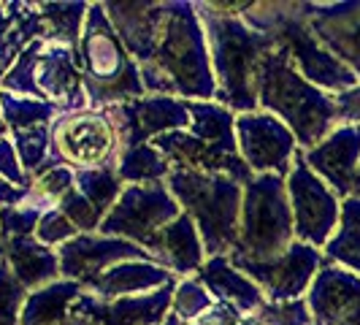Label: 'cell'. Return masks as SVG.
<instances>
[{
    "label": "cell",
    "mask_w": 360,
    "mask_h": 325,
    "mask_svg": "<svg viewBox=\"0 0 360 325\" xmlns=\"http://www.w3.org/2000/svg\"><path fill=\"white\" fill-rule=\"evenodd\" d=\"M57 209L79 228V234H98V228H101V222H103V217L95 212V206H92L90 200L84 198L76 187H73L65 198L60 200Z\"/></svg>",
    "instance_id": "38"
},
{
    "label": "cell",
    "mask_w": 360,
    "mask_h": 325,
    "mask_svg": "<svg viewBox=\"0 0 360 325\" xmlns=\"http://www.w3.org/2000/svg\"><path fill=\"white\" fill-rule=\"evenodd\" d=\"M174 285L144 293V295H122L114 301H101L90 293H82L71 307V314L90 320L92 325H162L171 317Z\"/></svg>",
    "instance_id": "18"
},
{
    "label": "cell",
    "mask_w": 360,
    "mask_h": 325,
    "mask_svg": "<svg viewBox=\"0 0 360 325\" xmlns=\"http://www.w3.org/2000/svg\"><path fill=\"white\" fill-rule=\"evenodd\" d=\"M117 177L122 184H160L171 174V162L155 144H141L122 149L114 162Z\"/></svg>",
    "instance_id": "28"
},
{
    "label": "cell",
    "mask_w": 360,
    "mask_h": 325,
    "mask_svg": "<svg viewBox=\"0 0 360 325\" xmlns=\"http://www.w3.org/2000/svg\"><path fill=\"white\" fill-rule=\"evenodd\" d=\"M60 325H92L90 320H82V317H76V314H71L65 323H60Z\"/></svg>",
    "instance_id": "44"
},
{
    "label": "cell",
    "mask_w": 360,
    "mask_h": 325,
    "mask_svg": "<svg viewBox=\"0 0 360 325\" xmlns=\"http://www.w3.org/2000/svg\"><path fill=\"white\" fill-rule=\"evenodd\" d=\"M255 317L263 325H311V312H309L307 298L279 301V304L266 301Z\"/></svg>",
    "instance_id": "36"
},
{
    "label": "cell",
    "mask_w": 360,
    "mask_h": 325,
    "mask_svg": "<svg viewBox=\"0 0 360 325\" xmlns=\"http://www.w3.org/2000/svg\"><path fill=\"white\" fill-rule=\"evenodd\" d=\"M0 260H3V257H0Z\"/></svg>",
    "instance_id": "49"
},
{
    "label": "cell",
    "mask_w": 360,
    "mask_h": 325,
    "mask_svg": "<svg viewBox=\"0 0 360 325\" xmlns=\"http://www.w3.org/2000/svg\"><path fill=\"white\" fill-rule=\"evenodd\" d=\"M162 325H179V317H174V314H171V317H168Z\"/></svg>",
    "instance_id": "47"
},
{
    "label": "cell",
    "mask_w": 360,
    "mask_h": 325,
    "mask_svg": "<svg viewBox=\"0 0 360 325\" xmlns=\"http://www.w3.org/2000/svg\"><path fill=\"white\" fill-rule=\"evenodd\" d=\"M165 187L176 198L181 212L193 217L206 257L233 253L238 244V217H241L244 184H238L225 174L171 168Z\"/></svg>",
    "instance_id": "7"
},
{
    "label": "cell",
    "mask_w": 360,
    "mask_h": 325,
    "mask_svg": "<svg viewBox=\"0 0 360 325\" xmlns=\"http://www.w3.org/2000/svg\"><path fill=\"white\" fill-rule=\"evenodd\" d=\"M323 257L328 263L342 266L360 276V198L342 200L339 228L325 244Z\"/></svg>",
    "instance_id": "27"
},
{
    "label": "cell",
    "mask_w": 360,
    "mask_h": 325,
    "mask_svg": "<svg viewBox=\"0 0 360 325\" xmlns=\"http://www.w3.org/2000/svg\"><path fill=\"white\" fill-rule=\"evenodd\" d=\"M179 282L174 271L162 269L155 260H125L106 269L95 282H90L84 293H90L101 301H114L122 295H144L155 290Z\"/></svg>",
    "instance_id": "21"
},
{
    "label": "cell",
    "mask_w": 360,
    "mask_h": 325,
    "mask_svg": "<svg viewBox=\"0 0 360 325\" xmlns=\"http://www.w3.org/2000/svg\"><path fill=\"white\" fill-rule=\"evenodd\" d=\"M209 44V60L214 73L219 106L231 108L236 117L257 111V68L260 60L276 49V36L255 30L241 14L225 11L222 3H195Z\"/></svg>",
    "instance_id": "2"
},
{
    "label": "cell",
    "mask_w": 360,
    "mask_h": 325,
    "mask_svg": "<svg viewBox=\"0 0 360 325\" xmlns=\"http://www.w3.org/2000/svg\"><path fill=\"white\" fill-rule=\"evenodd\" d=\"M241 19L255 30L276 36V44L290 54L292 65L314 87L339 95L358 84V76L336 60L311 33L304 3H247Z\"/></svg>",
    "instance_id": "6"
},
{
    "label": "cell",
    "mask_w": 360,
    "mask_h": 325,
    "mask_svg": "<svg viewBox=\"0 0 360 325\" xmlns=\"http://www.w3.org/2000/svg\"><path fill=\"white\" fill-rule=\"evenodd\" d=\"M307 304L311 325H360V276L323 260Z\"/></svg>",
    "instance_id": "19"
},
{
    "label": "cell",
    "mask_w": 360,
    "mask_h": 325,
    "mask_svg": "<svg viewBox=\"0 0 360 325\" xmlns=\"http://www.w3.org/2000/svg\"><path fill=\"white\" fill-rule=\"evenodd\" d=\"M0 257L11 269L27 293L52 285L60 276V255L38 241L36 236H17V238H0Z\"/></svg>",
    "instance_id": "22"
},
{
    "label": "cell",
    "mask_w": 360,
    "mask_h": 325,
    "mask_svg": "<svg viewBox=\"0 0 360 325\" xmlns=\"http://www.w3.org/2000/svg\"><path fill=\"white\" fill-rule=\"evenodd\" d=\"M152 260L162 269L174 271L179 279L198 274V269L206 263V250H203V241H200V234L195 222H193V217L181 212L162 231L155 250H152Z\"/></svg>",
    "instance_id": "24"
},
{
    "label": "cell",
    "mask_w": 360,
    "mask_h": 325,
    "mask_svg": "<svg viewBox=\"0 0 360 325\" xmlns=\"http://www.w3.org/2000/svg\"><path fill=\"white\" fill-rule=\"evenodd\" d=\"M76 190L95 206V212L106 217L117 198L122 196L125 184L117 177L114 165L108 168H92V171H76Z\"/></svg>",
    "instance_id": "32"
},
{
    "label": "cell",
    "mask_w": 360,
    "mask_h": 325,
    "mask_svg": "<svg viewBox=\"0 0 360 325\" xmlns=\"http://www.w3.org/2000/svg\"><path fill=\"white\" fill-rule=\"evenodd\" d=\"M73 187H76L73 168H68V165H41L30 177L25 203L38 209V212H49V209L60 206V200L65 198Z\"/></svg>",
    "instance_id": "29"
},
{
    "label": "cell",
    "mask_w": 360,
    "mask_h": 325,
    "mask_svg": "<svg viewBox=\"0 0 360 325\" xmlns=\"http://www.w3.org/2000/svg\"><path fill=\"white\" fill-rule=\"evenodd\" d=\"M241 320H244V314L236 307L225 304V301H214L193 325H238Z\"/></svg>",
    "instance_id": "42"
},
{
    "label": "cell",
    "mask_w": 360,
    "mask_h": 325,
    "mask_svg": "<svg viewBox=\"0 0 360 325\" xmlns=\"http://www.w3.org/2000/svg\"><path fill=\"white\" fill-rule=\"evenodd\" d=\"M304 160L342 200L360 198V125H336Z\"/></svg>",
    "instance_id": "16"
},
{
    "label": "cell",
    "mask_w": 360,
    "mask_h": 325,
    "mask_svg": "<svg viewBox=\"0 0 360 325\" xmlns=\"http://www.w3.org/2000/svg\"><path fill=\"white\" fill-rule=\"evenodd\" d=\"M0 177L8 179L11 184H17V187H25V190L30 187V177L25 174V168L19 162L17 149H14L11 139H3L0 141Z\"/></svg>",
    "instance_id": "40"
},
{
    "label": "cell",
    "mask_w": 360,
    "mask_h": 325,
    "mask_svg": "<svg viewBox=\"0 0 360 325\" xmlns=\"http://www.w3.org/2000/svg\"><path fill=\"white\" fill-rule=\"evenodd\" d=\"M106 111L117 125L122 149L152 144L155 139H160L165 133L187 130L193 122L190 111H187V101L171 98V95H144L139 101L120 103Z\"/></svg>",
    "instance_id": "15"
},
{
    "label": "cell",
    "mask_w": 360,
    "mask_h": 325,
    "mask_svg": "<svg viewBox=\"0 0 360 325\" xmlns=\"http://www.w3.org/2000/svg\"><path fill=\"white\" fill-rule=\"evenodd\" d=\"M36 6L41 17H44V25H46V38L79 49V38H82V27H84V19L90 11V3L52 0V3H36Z\"/></svg>",
    "instance_id": "30"
},
{
    "label": "cell",
    "mask_w": 360,
    "mask_h": 325,
    "mask_svg": "<svg viewBox=\"0 0 360 325\" xmlns=\"http://www.w3.org/2000/svg\"><path fill=\"white\" fill-rule=\"evenodd\" d=\"M44 36H46V25H44V17H41L36 3L11 0L8 11H6V22L0 27V82L14 68L19 54L25 52L36 38Z\"/></svg>",
    "instance_id": "25"
},
{
    "label": "cell",
    "mask_w": 360,
    "mask_h": 325,
    "mask_svg": "<svg viewBox=\"0 0 360 325\" xmlns=\"http://www.w3.org/2000/svg\"><path fill=\"white\" fill-rule=\"evenodd\" d=\"M27 298V290L14 279L11 269L0 260V325H19V312Z\"/></svg>",
    "instance_id": "37"
},
{
    "label": "cell",
    "mask_w": 360,
    "mask_h": 325,
    "mask_svg": "<svg viewBox=\"0 0 360 325\" xmlns=\"http://www.w3.org/2000/svg\"><path fill=\"white\" fill-rule=\"evenodd\" d=\"M44 244V247H49V250H60L63 244H68L71 238L79 236V228L73 225L68 217L63 215L60 209H49V212H44L41 219H38V228L36 234H33Z\"/></svg>",
    "instance_id": "35"
},
{
    "label": "cell",
    "mask_w": 360,
    "mask_h": 325,
    "mask_svg": "<svg viewBox=\"0 0 360 325\" xmlns=\"http://www.w3.org/2000/svg\"><path fill=\"white\" fill-rule=\"evenodd\" d=\"M3 139H8V127L3 122V114H0V141H3Z\"/></svg>",
    "instance_id": "46"
},
{
    "label": "cell",
    "mask_w": 360,
    "mask_h": 325,
    "mask_svg": "<svg viewBox=\"0 0 360 325\" xmlns=\"http://www.w3.org/2000/svg\"><path fill=\"white\" fill-rule=\"evenodd\" d=\"M0 90L52 103L60 111L90 108L79 68V52L46 36L36 38L19 54L14 68L0 82Z\"/></svg>",
    "instance_id": "8"
},
{
    "label": "cell",
    "mask_w": 360,
    "mask_h": 325,
    "mask_svg": "<svg viewBox=\"0 0 360 325\" xmlns=\"http://www.w3.org/2000/svg\"><path fill=\"white\" fill-rule=\"evenodd\" d=\"M8 139L14 141V149H17V158L25 168V174L33 177L49 158V125L25 127V130L11 133Z\"/></svg>",
    "instance_id": "34"
},
{
    "label": "cell",
    "mask_w": 360,
    "mask_h": 325,
    "mask_svg": "<svg viewBox=\"0 0 360 325\" xmlns=\"http://www.w3.org/2000/svg\"><path fill=\"white\" fill-rule=\"evenodd\" d=\"M120 152V133L106 108L63 111L49 125V158L44 165H68L73 171L108 168Z\"/></svg>",
    "instance_id": "10"
},
{
    "label": "cell",
    "mask_w": 360,
    "mask_h": 325,
    "mask_svg": "<svg viewBox=\"0 0 360 325\" xmlns=\"http://www.w3.org/2000/svg\"><path fill=\"white\" fill-rule=\"evenodd\" d=\"M108 22L139 63L146 95L181 101H214L217 84L209 44L190 0L103 3Z\"/></svg>",
    "instance_id": "1"
},
{
    "label": "cell",
    "mask_w": 360,
    "mask_h": 325,
    "mask_svg": "<svg viewBox=\"0 0 360 325\" xmlns=\"http://www.w3.org/2000/svg\"><path fill=\"white\" fill-rule=\"evenodd\" d=\"M212 304H214V295L203 288L195 276H181L174 288L171 314L179 317L181 323H195Z\"/></svg>",
    "instance_id": "33"
},
{
    "label": "cell",
    "mask_w": 360,
    "mask_h": 325,
    "mask_svg": "<svg viewBox=\"0 0 360 325\" xmlns=\"http://www.w3.org/2000/svg\"><path fill=\"white\" fill-rule=\"evenodd\" d=\"M181 215V206L171 190L160 184H127L111 212L103 217L98 234L133 241L152 255L160 234Z\"/></svg>",
    "instance_id": "11"
},
{
    "label": "cell",
    "mask_w": 360,
    "mask_h": 325,
    "mask_svg": "<svg viewBox=\"0 0 360 325\" xmlns=\"http://www.w3.org/2000/svg\"><path fill=\"white\" fill-rule=\"evenodd\" d=\"M257 108L279 117L292 130L295 141L304 152L320 144L339 125L333 95L304 79L282 46L271 49L260 60Z\"/></svg>",
    "instance_id": "3"
},
{
    "label": "cell",
    "mask_w": 360,
    "mask_h": 325,
    "mask_svg": "<svg viewBox=\"0 0 360 325\" xmlns=\"http://www.w3.org/2000/svg\"><path fill=\"white\" fill-rule=\"evenodd\" d=\"M285 181L292 209L295 241H304L314 250H325V244L339 228L342 198L309 168V162L304 160V149H298Z\"/></svg>",
    "instance_id": "12"
},
{
    "label": "cell",
    "mask_w": 360,
    "mask_h": 325,
    "mask_svg": "<svg viewBox=\"0 0 360 325\" xmlns=\"http://www.w3.org/2000/svg\"><path fill=\"white\" fill-rule=\"evenodd\" d=\"M76 52L90 108H111L146 95L139 63L108 22L103 3H90Z\"/></svg>",
    "instance_id": "5"
},
{
    "label": "cell",
    "mask_w": 360,
    "mask_h": 325,
    "mask_svg": "<svg viewBox=\"0 0 360 325\" xmlns=\"http://www.w3.org/2000/svg\"><path fill=\"white\" fill-rule=\"evenodd\" d=\"M236 144L252 174H276L285 179L301 149L292 130L279 117L260 108L236 117Z\"/></svg>",
    "instance_id": "13"
},
{
    "label": "cell",
    "mask_w": 360,
    "mask_h": 325,
    "mask_svg": "<svg viewBox=\"0 0 360 325\" xmlns=\"http://www.w3.org/2000/svg\"><path fill=\"white\" fill-rule=\"evenodd\" d=\"M238 325H263V323H260V320H257L255 314H247V317H244V320H241Z\"/></svg>",
    "instance_id": "45"
},
{
    "label": "cell",
    "mask_w": 360,
    "mask_h": 325,
    "mask_svg": "<svg viewBox=\"0 0 360 325\" xmlns=\"http://www.w3.org/2000/svg\"><path fill=\"white\" fill-rule=\"evenodd\" d=\"M323 250H314L304 241H292L288 247V253H282L274 260H266V263L231 257V263L236 269L244 271L255 285L263 290L266 301H274V304L307 298V293L311 288L320 266H323Z\"/></svg>",
    "instance_id": "14"
},
{
    "label": "cell",
    "mask_w": 360,
    "mask_h": 325,
    "mask_svg": "<svg viewBox=\"0 0 360 325\" xmlns=\"http://www.w3.org/2000/svg\"><path fill=\"white\" fill-rule=\"evenodd\" d=\"M203 288L214 295V301H225L236 307L244 317L247 314H257L260 307L266 304V295L263 290L255 285L252 279L238 271L231 263L228 255H214V257H206V263L195 274Z\"/></svg>",
    "instance_id": "23"
},
{
    "label": "cell",
    "mask_w": 360,
    "mask_h": 325,
    "mask_svg": "<svg viewBox=\"0 0 360 325\" xmlns=\"http://www.w3.org/2000/svg\"><path fill=\"white\" fill-rule=\"evenodd\" d=\"M84 293V288L73 279H57L52 285L27 293L22 312H19V325H60L71 317L73 301Z\"/></svg>",
    "instance_id": "26"
},
{
    "label": "cell",
    "mask_w": 360,
    "mask_h": 325,
    "mask_svg": "<svg viewBox=\"0 0 360 325\" xmlns=\"http://www.w3.org/2000/svg\"><path fill=\"white\" fill-rule=\"evenodd\" d=\"M44 212H38L27 203L0 209V238H17V236H33L38 228V219Z\"/></svg>",
    "instance_id": "39"
},
{
    "label": "cell",
    "mask_w": 360,
    "mask_h": 325,
    "mask_svg": "<svg viewBox=\"0 0 360 325\" xmlns=\"http://www.w3.org/2000/svg\"><path fill=\"white\" fill-rule=\"evenodd\" d=\"M311 33L360 82V0L304 3Z\"/></svg>",
    "instance_id": "20"
},
{
    "label": "cell",
    "mask_w": 360,
    "mask_h": 325,
    "mask_svg": "<svg viewBox=\"0 0 360 325\" xmlns=\"http://www.w3.org/2000/svg\"><path fill=\"white\" fill-rule=\"evenodd\" d=\"M292 241H295V225L288 198V181L276 174H255L244 184L238 244L231 257L266 263L288 253Z\"/></svg>",
    "instance_id": "9"
},
{
    "label": "cell",
    "mask_w": 360,
    "mask_h": 325,
    "mask_svg": "<svg viewBox=\"0 0 360 325\" xmlns=\"http://www.w3.org/2000/svg\"><path fill=\"white\" fill-rule=\"evenodd\" d=\"M339 125H360V82L349 90L333 95Z\"/></svg>",
    "instance_id": "41"
},
{
    "label": "cell",
    "mask_w": 360,
    "mask_h": 325,
    "mask_svg": "<svg viewBox=\"0 0 360 325\" xmlns=\"http://www.w3.org/2000/svg\"><path fill=\"white\" fill-rule=\"evenodd\" d=\"M0 114H3L6 127H8V136H11V133L25 130V127L52 125L63 111L52 103L36 101V98H22V95H11V92L0 90Z\"/></svg>",
    "instance_id": "31"
},
{
    "label": "cell",
    "mask_w": 360,
    "mask_h": 325,
    "mask_svg": "<svg viewBox=\"0 0 360 325\" xmlns=\"http://www.w3.org/2000/svg\"><path fill=\"white\" fill-rule=\"evenodd\" d=\"M27 198V190L25 187H17L8 179L0 177V209H8V206H19Z\"/></svg>",
    "instance_id": "43"
},
{
    "label": "cell",
    "mask_w": 360,
    "mask_h": 325,
    "mask_svg": "<svg viewBox=\"0 0 360 325\" xmlns=\"http://www.w3.org/2000/svg\"><path fill=\"white\" fill-rule=\"evenodd\" d=\"M190 127L155 139L152 144L168 158L171 168L225 174L238 184H247L255 174L238 155L236 114L217 101H187Z\"/></svg>",
    "instance_id": "4"
},
{
    "label": "cell",
    "mask_w": 360,
    "mask_h": 325,
    "mask_svg": "<svg viewBox=\"0 0 360 325\" xmlns=\"http://www.w3.org/2000/svg\"><path fill=\"white\" fill-rule=\"evenodd\" d=\"M60 276L73 279L82 288L95 282L101 274L125 260H152V255L133 241L103 234H79L60 250Z\"/></svg>",
    "instance_id": "17"
},
{
    "label": "cell",
    "mask_w": 360,
    "mask_h": 325,
    "mask_svg": "<svg viewBox=\"0 0 360 325\" xmlns=\"http://www.w3.org/2000/svg\"><path fill=\"white\" fill-rule=\"evenodd\" d=\"M179 325H193V323H181V320H179Z\"/></svg>",
    "instance_id": "48"
}]
</instances>
